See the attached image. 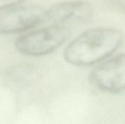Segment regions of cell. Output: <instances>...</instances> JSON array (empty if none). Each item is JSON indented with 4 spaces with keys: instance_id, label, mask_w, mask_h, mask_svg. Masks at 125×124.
<instances>
[{
    "instance_id": "cell-1",
    "label": "cell",
    "mask_w": 125,
    "mask_h": 124,
    "mask_svg": "<svg viewBox=\"0 0 125 124\" xmlns=\"http://www.w3.org/2000/svg\"><path fill=\"white\" fill-rule=\"evenodd\" d=\"M118 29L99 27L89 29L74 39L65 48L64 58L75 66L97 64L114 53L123 41Z\"/></svg>"
},
{
    "instance_id": "cell-2",
    "label": "cell",
    "mask_w": 125,
    "mask_h": 124,
    "mask_svg": "<svg viewBox=\"0 0 125 124\" xmlns=\"http://www.w3.org/2000/svg\"><path fill=\"white\" fill-rule=\"evenodd\" d=\"M70 30L64 26L53 25L28 32L15 42V49L23 55L41 56L53 52L70 37Z\"/></svg>"
},
{
    "instance_id": "cell-3",
    "label": "cell",
    "mask_w": 125,
    "mask_h": 124,
    "mask_svg": "<svg viewBox=\"0 0 125 124\" xmlns=\"http://www.w3.org/2000/svg\"><path fill=\"white\" fill-rule=\"evenodd\" d=\"M92 84L106 92L125 90V53L116 56L96 67L90 73Z\"/></svg>"
},
{
    "instance_id": "cell-4",
    "label": "cell",
    "mask_w": 125,
    "mask_h": 124,
    "mask_svg": "<svg viewBox=\"0 0 125 124\" xmlns=\"http://www.w3.org/2000/svg\"><path fill=\"white\" fill-rule=\"evenodd\" d=\"M45 11L36 5L9 10L0 15V34H15L32 29L45 21Z\"/></svg>"
},
{
    "instance_id": "cell-5",
    "label": "cell",
    "mask_w": 125,
    "mask_h": 124,
    "mask_svg": "<svg viewBox=\"0 0 125 124\" xmlns=\"http://www.w3.org/2000/svg\"><path fill=\"white\" fill-rule=\"evenodd\" d=\"M92 15V7L83 1H68L53 5L45 11V22L53 25L81 24L87 22Z\"/></svg>"
},
{
    "instance_id": "cell-6",
    "label": "cell",
    "mask_w": 125,
    "mask_h": 124,
    "mask_svg": "<svg viewBox=\"0 0 125 124\" xmlns=\"http://www.w3.org/2000/svg\"><path fill=\"white\" fill-rule=\"evenodd\" d=\"M26 0H0V10L6 9Z\"/></svg>"
}]
</instances>
